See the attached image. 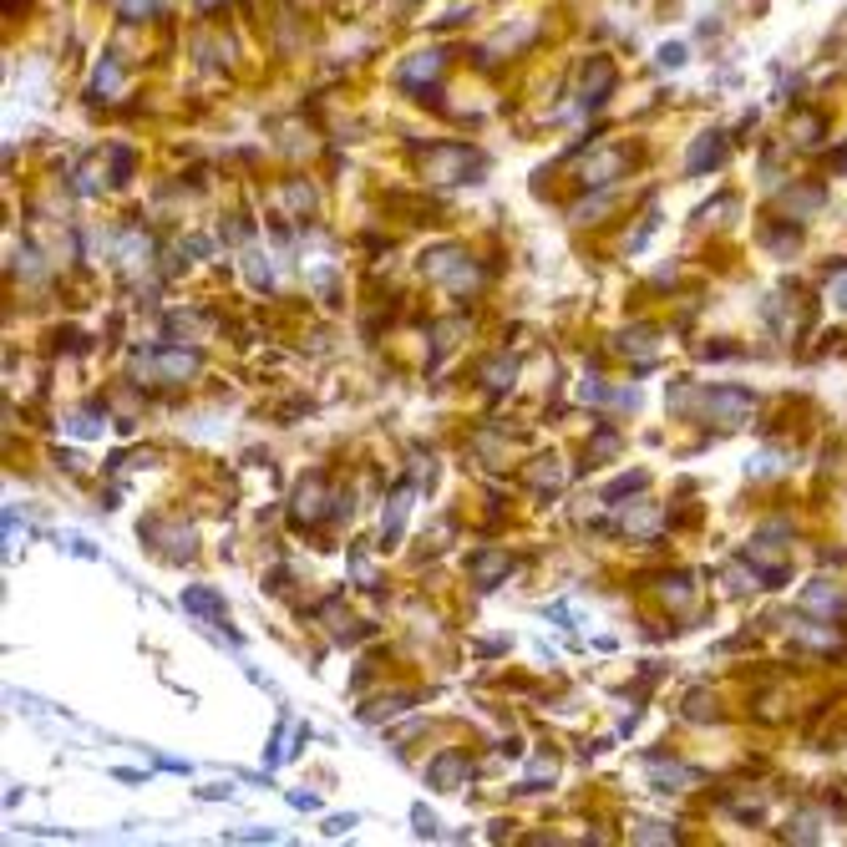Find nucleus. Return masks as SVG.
Listing matches in <instances>:
<instances>
[{
	"instance_id": "1",
	"label": "nucleus",
	"mask_w": 847,
	"mask_h": 847,
	"mask_svg": "<svg viewBox=\"0 0 847 847\" xmlns=\"http://www.w3.org/2000/svg\"><path fill=\"white\" fill-rule=\"evenodd\" d=\"M751 391H741V386H710L706 396H700V411H706L710 422H720V426H741L751 416Z\"/></svg>"
},
{
	"instance_id": "2",
	"label": "nucleus",
	"mask_w": 847,
	"mask_h": 847,
	"mask_svg": "<svg viewBox=\"0 0 847 847\" xmlns=\"http://www.w3.org/2000/svg\"><path fill=\"white\" fill-rule=\"evenodd\" d=\"M746 564H751V574H762L771 589L787 579V548H781V543H771V538H756V543H751V548H746Z\"/></svg>"
},
{
	"instance_id": "3",
	"label": "nucleus",
	"mask_w": 847,
	"mask_h": 847,
	"mask_svg": "<svg viewBox=\"0 0 847 847\" xmlns=\"http://www.w3.org/2000/svg\"><path fill=\"white\" fill-rule=\"evenodd\" d=\"M462 771H467V756H462V751H441L437 762H432V771H426V781H432L437 791H452Z\"/></svg>"
},
{
	"instance_id": "4",
	"label": "nucleus",
	"mask_w": 847,
	"mask_h": 847,
	"mask_svg": "<svg viewBox=\"0 0 847 847\" xmlns=\"http://www.w3.org/2000/svg\"><path fill=\"white\" fill-rule=\"evenodd\" d=\"M609 86H614V67H609V61H593V76L584 71V97H579V107H599V102L609 97Z\"/></svg>"
},
{
	"instance_id": "5",
	"label": "nucleus",
	"mask_w": 847,
	"mask_h": 847,
	"mask_svg": "<svg viewBox=\"0 0 847 847\" xmlns=\"http://www.w3.org/2000/svg\"><path fill=\"white\" fill-rule=\"evenodd\" d=\"M426 163H432V178H437V183H457V178H462V163H467V147H437Z\"/></svg>"
},
{
	"instance_id": "6",
	"label": "nucleus",
	"mask_w": 847,
	"mask_h": 847,
	"mask_svg": "<svg viewBox=\"0 0 847 847\" xmlns=\"http://www.w3.org/2000/svg\"><path fill=\"white\" fill-rule=\"evenodd\" d=\"M843 604V589H837L833 579H817L812 589H802V609H817V614H833V609Z\"/></svg>"
},
{
	"instance_id": "7",
	"label": "nucleus",
	"mask_w": 847,
	"mask_h": 847,
	"mask_svg": "<svg viewBox=\"0 0 847 847\" xmlns=\"http://www.w3.org/2000/svg\"><path fill=\"white\" fill-rule=\"evenodd\" d=\"M157 370H163L168 381H178V376H193V370H198V355H193V351H157Z\"/></svg>"
},
{
	"instance_id": "8",
	"label": "nucleus",
	"mask_w": 847,
	"mask_h": 847,
	"mask_svg": "<svg viewBox=\"0 0 847 847\" xmlns=\"http://www.w3.org/2000/svg\"><path fill=\"white\" fill-rule=\"evenodd\" d=\"M720 153H726V142H720V132H710V138H700L691 147V163H685V173H700L706 163H720Z\"/></svg>"
},
{
	"instance_id": "9",
	"label": "nucleus",
	"mask_w": 847,
	"mask_h": 847,
	"mask_svg": "<svg viewBox=\"0 0 847 847\" xmlns=\"http://www.w3.org/2000/svg\"><path fill=\"white\" fill-rule=\"evenodd\" d=\"M183 609H193V614H209V620H218L224 614V599L213 589H183Z\"/></svg>"
},
{
	"instance_id": "10",
	"label": "nucleus",
	"mask_w": 847,
	"mask_h": 847,
	"mask_svg": "<svg viewBox=\"0 0 847 847\" xmlns=\"http://www.w3.org/2000/svg\"><path fill=\"white\" fill-rule=\"evenodd\" d=\"M406 508H411V503H406V493H396V497H391V513H386V522H381V543H386V548H391L396 538H401V522H406Z\"/></svg>"
},
{
	"instance_id": "11",
	"label": "nucleus",
	"mask_w": 847,
	"mask_h": 847,
	"mask_svg": "<svg viewBox=\"0 0 847 847\" xmlns=\"http://www.w3.org/2000/svg\"><path fill=\"white\" fill-rule=\"evenodd\" d=\"M620 168H624V157L620 153H604V157H593L589 168H584V178H589V183H609Z\"/></svg>"
},
{
	"instance_id": "12",
	"label": "nucleus",
	"mask_w": 847,
	"mask_h": 847,
	"mask_svg": "<svg viewBox=\"0 0 847 847\" xmlns=\"http://www.w3.org/2000/svg\"><path fill=\"white\" fill-rule=\"evenodd\" d=\"M437 67H441V51H422L416 61L401 67V76H406V82H416V76H437Z\"/></svg>"
},
{
	"instance_id": "13",
	"label": "nucleus",
	"mask_w": 847,
	"mask_h": 847,
	"mask_svg": "<svg viewBox=\"0 0 847 847\" xmlns=\"http://www.w3.org/2000/svg\"><path fill=\"white\" fill-rule=\"evenodd\" d=\"M472 568H477L482 589H493V574H497V568H508V553H477V558H472Z\"/></svg>"
},
{
	"instance_id": "14",
	"label": "nucleus",
	"mask_w": 847,
	"mask_h": 847,
	"mask_svg": "<svg viewBox=\"0 0 847 847\" xmlns=\"http://www.w3.org/2000/svg\"><path fill=\"white\" fill-rule=\"evenodd\" d=\"M791 138L802 142V147H812V142L822 138V117H812V112H802L797 117V128H791Z\"/></svg>"
},
{
	"instance_id": "15",
	"label": "nucleus",
	"mask_w": 847,
	"mask_h": 847,
	"mask_svg": "<svg viewBox=\"0 0 847 847\" xmlns=\"http://www.w3.org/2000/svg\"><path fill=\"white\" fill-rule=\"evenodd\" d=\"M645 482H650V477H645V472H635V477H620V482H614V487H609V493H604V503H620L624 493H635V487H645Z\"/></svg>"
},
{
	"instance_id": "16",
	"label": "nucleus",
	"mask_w": 847,
	"mask_h": 847,
	"mask_svg": "<svg viewBox=\"0 0 847 847\" xmlns=\"http://www.w3.org/2000/svg\"><path fill=\"white\" fill-rule=\"evenodd\" d=\"M71 432H76V437H97V432H102L97 411H76V416H71Z\"/></svg>"
},
{
	"instance_id": "17",
	"label": "nucleus",
	"mask_w": 847,
	"mask_h": 847,
	"mask_svg": "<svg viewBox=\"0 0 847 847\" xmlns=\"http://www.w3.org/2000/svg\"><path fill=\"white\" fill-rule=\"evenodd\" d=\"M650 345H655V340H650V330H635V335L624 330V335H620V351H639V355H645Z\"/></svg>"
},
{
	"instance_id": "18",
	"label": "nucleus",
	"mask_w": 847,
	"mask_h": 847,
	"mask_svg": "<svg viewBox=\"0 0 847 847\" xmlns=\"http://www.w3.org/2000/svg\"><path fill=\"white\" fill-rule=\"evenodd\" d=\"M249 280H254V284H264V290L274 284V269L264 264V254H249Z\"/></svg>"
},
{
	"instance_id": "19",
	"label": "nucleus",
	"mask_w": 847,
	"mask_h": 847,
	"mask_svg": "<svg viewBox=\"0 0 847 847\" xmlns=\"http://www.w3.org/2000/svg\"><path fill=\"white\" fill-rule=\"evenodd\" d=\"M639 843H675V833L670 827H660V822H645V833H635Z\"/></svg>"
},
{
	"instance_id": "20",
	"label": "nucleus",
	"mask_w": 847,
	"mask_h": 847,
	"mask_svg": "<svg viewBox=\"0 0 847 847\" xmlns=\"http://www.w3.org/2000/svg\"><path fill=\"white\" fill-rule=\"evenodd\" d=\"M624 528H629V533H650V528H655V508H639L635 518H624Z\"/></svg>"
},
{
	"instance_id": "21",
	"label": "nucleus",
	"mask_w": 847,
	"mask_h": 847,
	"mask_svg": "<svg viewBox=\"0 0 847 847\" xmlns=\"http://www.w3.org/2000/svg\"><path fill=\"white\" fill-rule=\"evenodd\" d=\"M411 822H416V833H422V837H437V817H432L426 807H416V812H411Z\"/></svg>"
},
{
	"instance_id": "22",
	"label": "nucleus",
	"mask_w": 847,
	"mask_h": 847,
	"mask_svg": "<svg viewBox=\"0 0 847 847\" xmlns=\"http://www.w3.org/2000/svg\"><path fill=\"white\" fill-rule=\"evenodd\" d=\"M117 82H122V71H117L112 61H107V67L97 71V92H117Z\"/></svg>"
},
{
	"instance_id": "23",
	"label": "nucleus",
	"mask_w": 847,
	"mask_h": 847,
	"mask_svg": "<svg viewBox=\"0 0 847 847\" xmlns=\"http://www.w3.org/2000/svg\"><path fill=\"white\" fill-rule=\"evenodd\" d=\"M691 720H706V716H716V700H706V695H691V710H685Z\"/></svg>"
},
{
	"instance_id": "24",
	"label": "nucleus",
	"mask_w": 847,
	"mask_h": 847,
	"mask_svg": "<svg viewBox=\"0 0 847 847\" xmlns=\"http://www.w3.org/2000/svg\"><path fill=\"white\" fill-rule=\"evenodd\" d=\"M660 67H685V46H664V51H660Z\"/></svg>"
},
{
	"instance_id": "25",
	"label": "nucleus",
	"mask_w": 847,
	"mask_h": 847,
	"mask_svg": "<svg viewBox=\"0 0 847 847\" xmlns=\"http://www.w3.org/2000/svg\"><path fill=\"white\" fill-rule=\"evenodd\" d=\"M351 827H355V817H351V812H345V817H330V822H325V833H330V837L351 833Z\"/></svg>"
},
{
	"instance_id": "26",
	"label": "nucleus",
	"mask_w": 847,
	"mask_h": 847,
	"mask_svg": "<svg viewBox=\"0 0 847 847\" xmlns=\"http://www.w3.org/2000/svg\"><path fill=\"white\" fill-rule=\"evenodd\" d=\"M833 299H837V305H843V310H847V269H843V274H837V284H833Z\"/></svg>"
},
{
	"instance_id": "27",
	"label": "nucleus",
	"mask_w": 847,
	"mask_h": 847,
	"mask_svg": "<svg viewBox=\"0 0 847 847\" xmlns=\"http://www.w3.org/2000/svg\"><path fill=\"white\" fill-rule=\"evenodd\" d=\"M290 802H295L299 812H315V807H320V802H315V797H305V791H290Z\"/></svg>"
}]
</instances>
